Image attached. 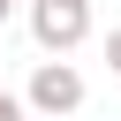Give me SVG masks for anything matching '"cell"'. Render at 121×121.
I'll return each mask as SVG.
<instances>
[{"instance_id": "1", "label": "cell", "mask_w": 121, "mask_h": 121, "mask_svg": "<svg viewBox=\"0 0 121 121\" xmlns=\"http://www.w3.org/2000/svg\"><path fill=\"white\" fill-rule=\"evenodd\" d=\"M83 98H91L83 68H76L68 53H53V60H38V76H30V91H23V113H38V121H68Z\"/></svg>"}, {"instance_id": "2", "label": "cell", "mask_w": 121, "mask_h": 121, "mask_svg": "<svg viewBox=\"0 0 121 121\" xmlns=\"http://www.w3.org/2000/svg\"><path fill=\"white\" fill-rule=\"evenodd\" d=\"M30 8V38L45 53H76L91 38V0H23Z\"/></svg>"}, {"instance_id": "3", "label": "cell", "mask_w": 121, "mask_h": 121, "mask_svg": "<svg viewBox=\"0 0 121 121\" xmlns=\"http://www.w3.org/2000/svg\"><path fill=\"white\" fill-rule=\"evenodd\" d=\"M0 121H23V98L15 91H0Z\"/></svg>"}, {"instance_id": "4", "label": "cell", "mask_w": 121, "mask_h": 121, "mask_svg": "<svg viewBox=\"0 0 121 121\" xmlns=\"http://www.w3.org/2000/svg\"><path fill=\"white\" fill-rule=\"evenodd\" d=\"M106 68L121 76V30H106Z\"/></svg>"}, {"instance_id": "5", "label": "cell", "mask_w": 121, "mask_h": 121, "mask_svg": "<svg viewBox=\"0 0 121 121\" xmlns=\"http://www.w3.org/2000/svg\"><path fill=\"white\" fill-rule=\"evenodd\" d=\"M15 8H23V0H15Z\"/></svg>"}, {"instance_id": "6", "label": "cell", "mask_w": 121, "mask_h": 121, "mask_svg": "<svg viewBox=\"0 0 121 121\" xmlns=\"http://www.w3.org/2000/svg\"><path fill=\"white\" fill-rule=\"evenodd\" d=\"M23 121H30V113H23Z\"/></svg>"}]
</instances>
